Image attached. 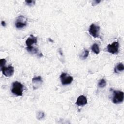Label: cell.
I'll use <instances>...</instances> for the list:
<instances>
[{
	"instance_id": "obj_15",
	"label": "cell",
	"mask_w": 124,
	"mask_h": 124,
	"mask_svg": "<svg viewBox=\"0 0 124 124\" xmlns=\"http://www.w3.org/2000/svg\"><path fill=\"white\" fill-rule=\"evenodd\" d=\"M45 116V113L43 111H39L36 114V118L38 120H41L43 118H44Z\"/></svg>"
},
{
	"instance_id": "obj_12",
	"label": "cell",
	"mask_w": 124,
	"mask_h": 124,
	"mask_svg": "<svg viewBox=\"0 0 124 124\" xmlns=\"http://www.w3.org/2000/svg\"><path fill=\"white\" fill-rule=\"evenodd\" d=\"M91 50L96 54H98L100 52L99 47L98 44L95 43L91 46Z\"/></svg>"
},
{
	"instance_id": "obj_4",
	"label": "cell",
	"mask_w": 124,
	"mask_h": 124,
	"mask_svg": "<svg viewBox=\"0 0 124 124\" xmlns=\"http://www.w3.org/2000/svg\"><path fill=\"white\" fill-rule=\"evenodd\" d=\"M60 79L62 84L63 85H66L70 84L72 82L73 78L72 76L68 75L66 73L63 72L60 75Z\"/></svg>"
},
{
	"instance_id": "obj_1",
	"label": "cell",
	"mask_w": 124,
	"mask_h": 124,
	"mask_svg": "<svg viewBox=\"0 0 124 124\" xmlns=\"http://www.w3.org/2000/svg\"><path fill=\"white\" fill-rule=\"evenodd\" d=\"M24 90V86L19 82L16 81L12 83L11 88L12 93L16 96H22L23 91Z\"/></svg>"
},
{
	"instance_id": "obj_6",
	"label": "cell",
	"mask_w": 124,
	"mask_h": 124,
	"mask_svg": "<svg viewBox=\"0 0 124 124\" xmlns=\"http://www.w3.org/2000/svg\"><path fill=\"white\" fill-rule=\"evenodd\" d=\"M100 31V27L94 24H92L89 28V32L90 34L94 38L99 37V32Z\"/></svg>"
},
{
	"instance_id": "obj_13",
	"label": "cell",
	"mask_w": 124,
	"mask_h": 124,
	"mask_svg": "<svg viewBox=\"0 0 124 124\" xmlns=\"http://www.w3.org/2000/svg\"><path fill=\"white\" fill-rule=\"evenodd\" d=\"M26 48L27 50L31 54H36L38 51V49L32 46H27Z\"/></svg>"
},
{
	"instance_id": "obj_20",
	"label": "cell",
	"mask_w": 124,
	"mask_h": 124,
	"mask_svg": "<svg viewBox=\"0 0 124 124\" xmlns=\"http://www.w3.org/2000/svg\"><path fill=\"white\" fill-rule=\"evenodd\" d=\"M100 1H101L100 0H95V1H93V2H95V3H94V4H96L99 3Z\"/></svg>"
},
{
	"instance_id": "obj_16",
	"label": "cell",
	"mask_w": 124,
	"mask_h": 124,
	"mask_svg": "<svg viewBox=\"0 0 124 124\" xmlns=\"http://www.w3.org/2000/svg\"><path fill=\"white\" fill-rule=\"evenodd\" d=\"M106 85V81L104 79H101L98 83V86L99 88H104Z\"/></svg>"
},
{
	"instance_id": "obj_8",
	"label": "cell",
	"mask_w": 124,
	"mask_h": 124,
	"mask_svg": "<svg viewBox=\"0 0 124 124\" xmlns=\"http://www.w3.org/2000/svg\"><path fill=\"white\" fill-rule=\"evenodd\" d=\"M87 104V99L84 95H81L78 97L76 104L79 106H83Z\"/></svg>"
},
{
	"instance_id": "obj_2",
	"label": "cell",
	"mask_w": 124,
	"mask_h": 124,
	"mask_svg": "<svg viewBox=\"0 0 124 124\" xmlns=\"http://www.w3.org/2000/svg\"><path fill=\"white\" fill-rule=\"evenodd\" d=\"M113 96L112 98V102L114 104H118L122 103L124 101V92L121 91L114 90L113 91Z\"/></svg>"
},
{
	"instance_id": "obj_5",
	"label": "cell",
	"mask_w": 124,
	"mask_h": 124,
	"mask_svg": "<svg viewBox=\"0 0 124 124\" xmlns=\"http://www.w3.org/2000/svg\"><path fill=\"white\" fill-rule=\"evenodd\" d=\"M27 25V19L23 16H18L16 21L15 26L17 29H21Z\"/></svg>"
},
{
	"instance_id": "obj_19",
	"label": "cell",
	"mask_w": 124,
	"mask_h": 124,
	"mask_svg": "<svg viewBox=\"0 0 124 124\" xmlns=\"http://www.w3.org/2000/svg\"><path fill=\"white\" fill-rule=\"evenodd\" d=\"M1 25L3 27H5L6 26V23L4 21H1Z\"/></svg>"
},
{
	"instance_id": "obj_18",
	"label": "cell",
	"mask_w": 124,
	"mask_h": 124,
	"mask_svg": "<svg viewBox=\"0 0 124 124\" xmlns=\"http://www.w3.org/2000/svg\"><path fill=\"white\" fill-rule=\"evenodd\" d=\"M6 61L5 59H1L0 60V65L1 68L4 66V65L6 63Z\"/></svg>"
},
{
	"instance_id": "obj_10",
	"label": "cell",
	"mask_w": 124,
	"mask_h": 124,
	"mask_svg": "<svg viewBox=\"0 0 124 124\" xmlns=\"http://www.w3.org/2000/svg\"><path fill=\"white\" fill-rule=\"evenodd\" d=\"M43 82L42 78L41 76H37L34 77L32 79V83L33 84V88L34 89L38 87V85H41Z\"/></svg>"
},
{
	"instance_id": "obj_7",
	"label": "cell",
	"mask_w": 124,
	"mask_h": 124,
	"mask_svg": "<svg viewBox=\"0 0 124 124\" xmlns=\"http://www.w3.org/2000/svg\"><path fill=\"white\" fill-rule=\"evenodd\" d=\"M1 71L5 76L7 77H10L13 75L14 69L11 65H9L8 67L4 66L1 68Z\"/></svg>"
},
{
	"instance_id": "obj_14",
	"label": "cell",
	"mask_w": 124,
	"mask_h": 124,
	"mask_svg": "<svg viewBox=\"0 0 124 124\" xmlns=\"http://www.w3.org/2000/svg\"><path fill=\"white\" fill-rule=\"evenodd\" d=\"M89 51L87 49H84L81 55H80V58L82 60L86 59L89 56Z\"/></svg>"
},
{
	"instance_id": "obj_17",
	"label": "cell",
	"mask_w": 124,
	"mask_h": 124,
	"mask_svg": "<svg viewBox=\"0 0 124 124\" xmlns=\"http://www.w3.org/2000/svg\"><path fill=\"white\" fill-rule=\"evenodd\" d=\"M25 3L27 5L29 6H32V5H34L35 4V1L32 0H25Z\"/></svg>"
},
{
	"instance_id": "obj_9",
	"label": "cell",
	"mask_w": 124,
	"mask_h": 124,
	"mask_svg": "<svg viewBox=\"0 0 124 124\" xmlns=\"http://www.w3.org/2000/svg\"><path fill=\"white\" fill-rule=\"evenodd\" d=\"M37 42V37L34 36L32 34H31L26 41V45L27 46H32L33 44H36Z\"/></svg>"
},
{
	"instance_id": "obj_11",
	"label": "cell",
	"mask_w": 124,
	"mask_h": 124,
	"mask_svg": "<svg viewBox=\"0 0 124 124\" xmlns=\"http://www.w3.org/2000/svg\"><path fill=\"white\" fill-rule=\"evenodd\" d=\"M124 70V66L122 63H119L116 65L114 68V72L116 73H119Z\"/></svg>"
},
{
	"instance_id": "obj_3",
	"label": "cell",
	"mask_w": 124,
	"mask_h": 124,
	"mask_svg": "<svg viewBox=\"0 0 124 124\" xmlns=\"http://www.w3.org/2000/svg\"><path fill=\"white\" fill-rule=\"evenodd\" d=\"M119 43L118 41L113 42L111 44H108L107 46V50L108 52L112 54H117L119 52Z\"/></svg>"
}]
</instances>
